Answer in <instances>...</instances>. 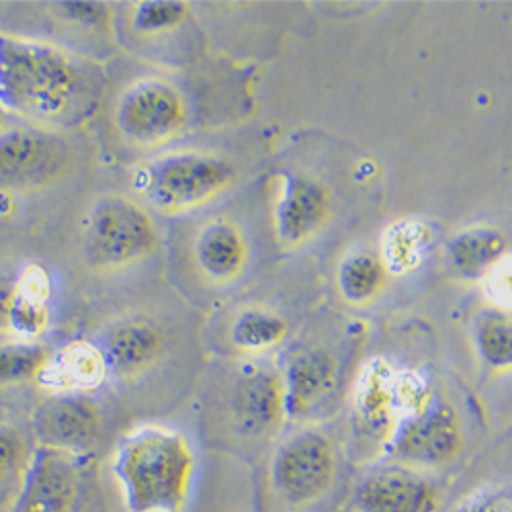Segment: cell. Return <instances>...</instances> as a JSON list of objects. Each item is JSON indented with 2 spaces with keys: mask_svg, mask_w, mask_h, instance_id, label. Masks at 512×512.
<instances>
[{
  "mask_svg": "<svg viewBox=\"0 0 512 512\" xmlns=\"http://www.w3.org/2000/svg\"><path fill=\"white\" fill-rule=\"evenodd\" d=\"M93 62L44 39L0 33V103L41 130L80 125L99 101Z\"/></svg>",
  "mask_w": 512,
  "mask_h": 512,
  "instance_id": "1",
  "label": "cell"
},
{
  "mask_svg": "<svg viewBox=\"0 0 512 512\" xmlns=\"http://www.w3.org/2000/svg\"><path fill=\"white\" fill-rule=\"evenodd\" d=\"M111 474L127 512H185L197 455L181 431L148 422L117 439Z\"/></svg>",
  "mask_w": 512,
  "mask_h": 512,
  "instance_id": "2",
  "label": "cell"
},
{
  "mask_svg": "<svg viewBox=\"0 0 512 512\" xmlns=\"http://www.w3.org/2000/svg\"><path fill=\"white\" fill-rule=\"evenodd\" d=\"M236 175V166L218 154L173 150L138 164L130 181L148 209L181 216L220 197Z\"/></svg>",
  "mask_w": 512,
  "mask_h": 512,
  "instance_id": "3",
  "label": "cell"
},
{
  "mask_svg": "<svg viewBox=\"0 0 512 512\" xmlns=\"http://www.w3.org/2000/svg\"><path fill=\"white\" fill-rule=\"evenodd\" d=\"M340 457L332 437L306 426L285 437L275 449L267 486L277 512H312L334 492Z\"/></svg>",
  "mask_w": 512,
  "mask_h": 512,
  "instance_id": "4",
  "label": "cell"
},
{
  "mask_svg": "<svg viewBox=\"0 0 512 512\" xmlns=\"http://www.w3.org/2000/svg\"><path fill=\"white\" fill-rule=\"evenodd\" d=\"M162 242L150 209L127 195H103L87 213L82 250L93 269L123 271L148 261Z\"/></svg>",
  "mask_w": 512,
  "mask_h": 512,
  "instance_id": "5",
  "label": "cell"
},
{
  "mask_svg": "<svg viewBox=\"0 0 512 512\" xmlns=\"http://www.w3.org/2000/svg\"><path fill=\"white\" fill-rule=\"evenodd\" d=\"M113 121L125 144L156 150L185 136L191 121L189 101L173 80L146 74L125 84L115 101Z\"/></svg>",
  "mask_w": 512,
  "mask_h": 512,
  "instance_id": "6",
  "label": "cell"
},
{
  "mask_svg": "<svg viewBox=\"0 0 512 512\" xmlns=\"http://www.w3.org/2000/svg\"><path fill=\"white\" fill-rule=\"evenodd\" d=\"M386 447L398 463L422 472L455 463L465 447L463 426L455 406L433 396L424 408L394 426Z\"/></svg>",
  "mask_w": 512,
  "mask_h": 512,
  "instance_id": "7",
  "label": "cell"
},
{
  "mask_svg": "<svg viewBox=\"0 0 512 512\" xmlns=\"http://www.w3.org/2000/svg\"><path fill=\"white\" fill-rule=\"evenodd\" d=\"M232 431L246 441H269L287 422L281 371L269 365H246L236 375L228 396Z\"/></svg>",
  "mask_w": 512,
  "mask_h": 512,
  "instance_id": "8",
  "label": "cell"
},
{
  "mask_svg": "<svg viewBox=\"0 0 512 512\" xmlns=\"http://www.w3.org/2000/svg\"><path fill=\"white\" fill-rule=\"evenodd\" d=\"M355 512H443L439 484L422 469L392 461L365 472L353 492Z\"/></svg>",
  "mask_w": 512,
  "mask_h": 512,
  "instance_id": "9",
  "label": "cell"
},
{
  "mask_svg": "<svg viewBox=\"0 0 512 512\" xmlns=\"http://www.w3.org/2000/svg\"><path fill=\"white\" fill-rule=\"evenodd\" d=\"M103 429V410L87 394H48L31 416V437L37 445L78 457L99 445Z\"/></svg>",
  "mask_w": 512,
  "mask_h": 512,
  "instance_id": "10",
  "label": "cell"
},
{
  "mask_svg": "<svg viewBox=\"0 0 512 512\" xmlns=\"http://www.w3.org/2000/svg\"><path fill=\"white\" fill-rule=\"evenodd\" d=\"M70 164L62 140L39 127H7L0 134V187L35 189L58 181Z\"/></svg>",
  "mask_w": 512,
  "mask_h": 512,
  "instance_id": "11",
  "label": "cell"
},
{
  "mask_svg": "<svg viewBox=\"0 0 512 512\" xmlns=\"http://www.w3.org/2000/svg\"><path fill=\"white\" fill-rule=\"evenodd\" d=\"M80 494L82 457L37 445L9 512H76Z\"/></svg>",
  "mask_w": 512,
  "mask_h": 512,
  "instance_id": "12",
  "label": "cell"
},
{
  "mask_svg": "<svg viewBox=\"0 0 512 512\" xmlns=\"http://www.w3.org/2000/svg\"><path fill=\"white\" fill-rule=\"evenodd\" d=\"M332 216L330 189L297 170L279 175L273 224L277 240L283 246H302L312 240Z\"/></svg>",
  "mask_w": 512,
  "mask_h": 512,
  "instance_id": "13",
  "label": "cell"
},
{
  "mask_svg": "<svg viewBox=\"0 0 512 512\" xmlns=\"http://www.w3.org/2000/svg\"><path fill=\"white\" fill-rule=\"evenodd\" d=\"M109 379L134 381L146 375L166 351V334L158 322L146 316L113 320L99 338Z\"/></svg>",
  "mask_w": 512,
  "mask_h": 512,
  "instance_id": "14",
  "label": "cell"
},
{
  "mask_svg": "<svg viewBox=\"0 0 512 512\" xmlns=\"http://www.w3.org/2000/svg\"><path fill=\"white\" fill-rule=\"evenodd\" d=\"M285 388L287 420L304 422L330 406L338 392L340 369L326 349H304L291 355L281 371Z\"/></svg>",
  "mask_w": 512,
  "mask_h": 512,
  "instance_id": "15",
  "label": "cell"
},
{
  "mask_svg": "<svg viewBox=\"0 0 512 512\" xmlns=\"http://www.w3.org/2000/svg\"><path fill=\"white\" fill-rule=\"evenodd\" d=\"M107 379L109 373L99 345L87 338H76L50 353L37 383L48 394L91 396Z\"/></svg>",
  "mask_w": 512,
  "mask_h": 512,
  "instance_id": "16",
  "label": "cell"
},
{
  "mask_svg": "<svg viewBox=\"0 0 512 512\" xmlns=\"http://www.w3.org/2000/svg\"><path fill=\"white\" fill-rule=\"evenodd\" d=\"M52 295V277L44 265L29 263L19 271L7 302L13 338L41 343L52 324Z\"/></svg>",
  "mask_w": 512,
  "mask_h": 512,
  "instance_id": "17",
  "label": "cell"
},
{
  "mask_svg": "<svg viewBox=\"0 0 512 512\" xmlns=\"http://www.w3.org/2000/svg\"><path fill=\"white\" fill-rule=\"evenodd\" d=\"M396 373L398 369L390 361L371 359L361 369L351 396L359 429L386 437V443L396 426Z\"/></svg>",
  "mask_w": 512,
  "mask_h": 512,
  "instance_id": "18",
  "label": "cell"
},
{
  "mask_svg": "<svg viewBox=\"0 0 512 512\" xmlns=\"http://www.w3.org/2000/svg\"><path fill=\"white\" fill-rule=\"evenodd\" d=\"M248 240L240 226L218 218L203 224L193 240V261L213 283L236 281L248 265Z\"/></svg>",
  "mask_w": 512,
  "mask_h": 512,
  "instance_id": "19",
  "label": "cell"
},
{
  "mask_svg": "<svg viewBox=\"0 0 512 512\" xmlns=\"http://www.w3.org/2000/svg\"><path fill=\"white\" fill-rule=\"evenodd\" d=\"M445 252L451 269L459 277L467 281H484V277L508 252V242L504 234L492 226H472L457 232L447 242Z\"/></svg>",
  "mask_w": 512,
  "mask_h": 512,
  "instance_id": "20",
  "label": "cell"
},
{
  "mask_svg": "<svg viewBox=\"0 0 512 512\" xmlns=\"http://www.w3.org/2000/svg\"><path fill=\"white\" fill-rule=\"evenodd\" d=\"M433 232L420 220H398L381 236L379 259L390 275H410L429 256Z\"/></svg>",
  "mask_w": 512,
  "mask_h": 512,
  "instance_id": "21",
  "label": "cell"
},
{
  "mask_svg": "<svg viewBox=\"0 0 512 512\" xmlns=\"http://www.w3.org/2000/svg\"><path fill=\"white\" fill-rule=\"evenodd\" d=\"M33 439L13 422L0 420V512L17 500L35 453Z\"/></svg>",
  "mask_w": 512,
  "mask_h": 512,
  "instance_id": "22",
  "label": "cell"
},
{
  "mask_svg": "<svg viewBox=\"0 0 512 512\" xmlns=\"http://www.w3.org/2000/svg\"><path fill=\"white\" fill-rule=\"evenodd\" d=\"M287 334V318L265 308L242 310L230 328L232 345L246 355H263L277 349Z\"/></svg>",
  "mask_w": 512,
  "mask_h": 512,
  "instance_id": "23",
  "label": "cell"
},
{
  "mask_svg": "<svg viewBox=\"0 0 512 512\" xmlns=\"http://www.w3.org/2000/svg\"><path fill=\"white\" fill-rule=\"evenodd\" d=\"M388 269L381 263L379 254L357 250L345 256L338 267L336 283L349 304H367L383 291L388 281Z\"/></svg>",
  "mask_w": 512,
  "mask_h": 512,
  "instance_id": "24",
  "label": "cell"
},
{
  "mask_svg": "<svg viewBox=\"0 0 512 512\" xmlns=\"http://www.w3.org/2000/svg\"><path fill=\"white\" fill-rule=\"evenodd\" d=\"M480 359L494 371H512V318L500 310L482 312L474 324Z\"/></svg>",
  "mask_w": 512,
  "mask_h": 512,
  "instance_id": "25",
  "label": "cell"
},
{
  "mask_svg": "<svg viewBox=\"0 0 512 512\" xmlns=\"http://www.w3.org/2000/svg\"><path fill=\"white\" fill-rule=\"evenodd\" d=\"M50 349L41 343L11 338L0 343V388H15L37 381L50 359Z\"/></svg>",
  "mask_w": 512,
  "mask_h": 512,
  "instance_id": "26",
  "label": "cell"
},
{
  "mask_svg": "<svg viewBox=\"0 0 512 512\" xmlns=\"http://www.w3.org/2000/svg\"><path fill=\"white\" fill-rule=\"evenodd\" d=\"M191 17V7L183 0H142L132 5L130 27L136 35L158 37L181 29Z\"/></svg>",
  "mask_w": 512,
  "mask_h": 512,
  "instance_id": "27",
  "label": "cell"
},
{
  "mask_svg": "<svg viewBox=\"0 0 512 512\" xmlns=\"http://www.w3.org/2000/svg\"><path fill=\"white\" fill-rule=\"evenodd\" d=\"M443 512H512V482H482L463 492Z\"/></svg>",
  "mask_w": 512,
  "mask_h": 512,
  "instance_id": "28",
  "label": "cell"
},
{
  "mask_svg": "<svg viewBox=\"0 0 512 512\" xmlns=\"http://www.w3.org/2000/svg\"><path fill=\"white\" fill-rule=\"evenodd\" d=\"M484 291L494 310L512 312V252H506L484 277Z\"/></svg>",
  "mask_w": 512,
  "mask_h": 512,
  "instance_id": "29",
  "label": "cell"
},
{
  "mask_svg": "<svg viewBox=\"0 0 512 512\" xmlns=\"http://www.w3.org/2000/svg\"><path fill=\"white\" fill-rule=\"evenodd\" d=\"M66 19L76 23H101L107 17V7L103 3H62L58 5Z\"/></svg>",
  "mask_w": 512,
  "mask_h": 512,
  "instance_id": "30",
  "label": "cell"
},
{
  "mask_svg": "<svg viewBox=\"0 0 512 512\" xmlns=\"http://www.w3.org/2000/svg\"><path fill=\"white\" fill-rule=\"evenodd\" d=\"M7 123H9V111L5 109L3 103H0V134H3L7 127H9Z\"/></svg>",
  "mask_w": 512,
  "mask_h": 512,
  "instance_id": "31",
  "label": "cell"
}]
</instances>
